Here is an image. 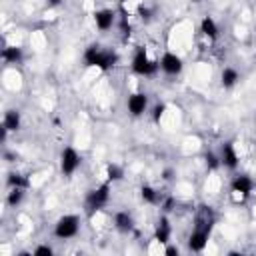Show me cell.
<instances>
[{"mask_svg": "<svg viewBox=\"0 0 256 256\" xmlns=\"http://www.w3.org/2000/svg\"><path fill=\"white\" fill-rule=\"evenodd\" d=\"M126 108L132 116H142L146 110H148V94L146 92H132L128 94V100H126Z\"/></svg>", "mask_w": 256, "mask_h": 256, "instance_id": "obj_6", "label": "cell"}, {"mask_svg": "<svg viewBox=\"0 0 256 256\" xmlns=\"http://www.w3.org/2000/svg\"><path fill=\"white\" fill-rule=\"evenodd\" d=\"M108 200H110V184L104 182L98 188H94V190L88 192V196H86V208L90 212H98V210H102L108 204Z\"/></svg>", "mask_w": 256, "mask_h": 256, "instance_id": "obj_4", "label": "cell"}, {"mask_svg": "<svg viewBox=\"0 0 256 256\" xmlns=\"http://www.w3.org/2000/svg\"><path fill=\"white\" fill-rule=\"evenodd\" d=\"M114 20H116V14H114V10H110V8H100V10L94 12V24H96V28L102 30V32L110 30V28L114 26Z\"/></svg>", "mask_w": 256, "mask_h": 256, "instance_id": "obj_8", "label": "cell"}, {"mask_svg": "<svg viewBox=\"0 0 256 256\" xmlns=\"http://www.w3.org/2000/svg\"><path fill=\"white\" fill-rule=\"evenodd\" d=\"M62 0H48V6H60Z\"/></svg>", "mask_w": 256, "mask_h": 256, "instance_id": "obj_28", "label": "cell"}, {"mask_svg": "<svg viewBox=\"0 0 256 256\" xmlns=\"http://www.w3.org/2000/svg\"><path fill=\"white\" fill-rule=\"evenodd\" d=\"M160 68H162V72H166L168 76H178V74L182 72V68H184V62H182V58H180L178 54L166 52V54H162V58H160Z\"/></svg>", "mask_w": 256, "mask_h": 256, "instance_id": "obj_7", "label": "cell"}, {"mask_svg": "<svg viewBox=\"0 0 256 256\" xmlns=\"http://www.w3.org/2000/svg\"><path fill=\"white\" fill-rule=\"evenodd\" d=\"M8 186H10V188H26V186H28V180H26L22 174L12 172V174H8Z\"/></svg>", "mask_w": 256, "mask_h": 256, "instance_id": "obj_20", "label": "cell"}, {"mask_svg": "<svg viewBox=\"0 0 256 256\" xmlns=\"http://www.w3.org/2000/svg\"><path fill=\"white\" fill-rule=\"evenodd\" d=\"M106 176H108V182H116V180H122L124 172L118 164H108L106 166Z\"/></svg>", "mask_w": 256, "mask_h": 256, "instance_id": "obj_21", "label": "cell"}, {"mask_svg": "<svg viewBox=\"0 0 256 256\" xmlns=\"http://www.w3.org/2000/svg\"><path fill=\"white\" fill-rule=\"evenodd\" d=\"M206 162H208V166H210V168H216V166L220 164V162H218V158H216L212 152H208V154H206Z\"/></svg>", "mask_w": 256, "mask_h": 256, "instance_id": "obj_24", "label": "cell"}, {"mask_svg": "<svg viewBox=\"0 0 256 256\" xmlns=\"http://www.w3.org/2000/svg\"><path fill=\"white\" fill-rule=\"evenodd\" d=\"M138 14H140L142 20H150V14H152V12H150L148 8H144V6H140V8H138Z\"/></svg>", "mask_w": 256, "mask_h": 256, "instance_id": "obj_25", "label": "cell"}, {"mask_svg": "<svg viewBox=\"0 0 256 256\" xmlns=\"http://www.w3.org/2000/svg\"><path fill=\"white\" fill-rule=\"evenodd\" d=\"M254 124H256V120H254Z\"/></svg>", "mask_w": 256, "mask_h": 256, "instance_id": "obj_31", "label": "cell"}, {"mask_svg": "<svg viewBox=\"0 0 256 256\" xmlns=\"http://www.w3.org/2000/svg\"><path fill=\"white\" fill-rule=\"evenodd\" d=\"M230 188H232V192H234V194L250 196V192L254 190V180H252L250 176H246V174H240V176H236V178L232 180Z\"/></svg>", "mask_w": 256, "mask_h": 256, "instance_id": "obj_11", "label": "cell"}, {"mask_svg": "<svg viewBox=\"0 0 256 256\" xmlns=\"http://www.w3.org/2000/svg\"><path fill=\"white\" fill-rule=\"evenodd\" d=\"M2 58L8 64H18V62H22L24 54H22V48H18V46H6L2 50Z\"/></svg>", "mask_w": 256, "mask_h": 256, "instance_id": "obj_16", "label": "cell"}, {"mask_svg": "<svg viewBox=\"0 0 256 256\" xmlns=\"http://www.w3.org/2000/svg\"><path fill=\"white\" fill-rule=\"evenodd\" d=\"M166 254H168V256H174V254H178V248H174V246H168V248H166Z\"/></svg>", "mask_w": 256, "mask_h": 256, "instance_id": "obj_27", "label": "cell"}, {"mask_svg": "<svg viewBox=\"0 0 256 256\" xmlns=\"http://www.w3.org/2000/svg\"><path fill=\"white\" fill-rule=\"evenodd\" d=\"M208 236H210L208 230L194 228L192 234L188 236V248H190L192 252H202V250L206 248V244H208Z\"/></svg>", "mask_w": 256, "mask_h": 256, "instance_id": "obj_9", "label": "cell"}, {"mask_svg": "<svg viewBox=\"0 0 256 256\" xmlns=\"http://www.w3.org/2000/svg\"><path fill=\"white\" fill-rule=\"evenodd\" d=\"M32 254H34V256H52L54 250H52L48 244H40V246H36V248L32 250Z\"/></svg>", "mask_w": 256, "mask_h": 256, "instance_id": "obj_22", "label": "cell"}, {"mask_svg": "<svg viewBox=\"0 0 256 256\" xmlns=\"http://www.w3.org/2000/svg\"><path fill=\"white\" fill-rule=\"evenodd\" d=\"M172 204H174V200H172V198H166L164 204H162V210H164V212H170V210H172Z\"/></svg>", "mask_w": 256, "mask_h": 256, "instance_id": "obj_26", "label": "cell"}, {"mask_svg": "<svg viewBox=\"0 0 256 256\" xmlns=\"http://www.w3.org/2000/svg\"><path fill=\"white\" fill-rule=\"evenodd\" d=\"M170 234H172V228H170L168 220L166 218H160L158 220V226H156V232H154V238L160 244H168L170 242Z\"/></svg>", "mask_w": 256, "mask_h": 256, "instance_id": "obj_14", "label": "cell"}, {"mask_svg": "<svg viewBox=\"0 0 256 256\" xmlns=\"http://www.w3.org/2000/svg\"><path fill=\"white\" fill-rule=\"evenodd\" d=\"M24 200V188H10L8 196H6V202L10 208H16L20 202Z\"/></svg>", "mask_w": 256, "mask_h": 256, "instance_id": "obj_18", "label": "cell"}, {"mask_svg": "<svg viewBox=\"0 0 256 256\" xmlns=\"http://www.w3.org/2000/svg\"><path fill=\"white\" fill-rule=\"evenodd\" d=\"M20 124H22V116H20V112L18 110H6L4 112V122H2V126H6L10 132H16V130H20Z\"/></svg>", "mask_w": 256, "mask_h": 256, "instance_id": "obj_13", "label": "cell"}, {"mask_svg": "<svg viewBox=\"0 0 256 256\" xmlns=\"http://www.w3.org/2000/svg\"><path fill=\"white\" fill-rule=\"evenodd\" d=\"M80 230V218L76 214H64L54 224V236L60 240H70Z\"/></svg>", "mask_w": 256, "mask_h": 256, "instance_id": "obj_2", "label": "cell"}, {"mask_svg": "<svg viewBox=\"0 0 256 256\" xmlns=\"http://www.w3.org/2000/svg\"><path fill=\"white\" fill-rule=\"evenodd\" d=\"M220 164L226 166V168H230V170H234V168L238 166V152H236V148H234L232 142H224V144H222V150H220Z\"/></svg>", "mask_w": 256, "mask_h": 256, "instance_id": "obj_10", "label": "cell"}, {"mask_svg": "<svg viewBox=\"0 0 256 256\" xmlns=\"http://www.w3.org/2000/svg\"><path fill=\"white\" fill-rule=\"evenodd\" d=\"M200 32L208 38V40H216L218 38V24L212 16H204L200 20Z\"/></svg>", "mask_w": 256, "mask_h": 256, "instance_id": "obj_12", "label": "cell"}, {"mask_svg": "<svg viewBox=\"0 0 256 256\" xmlns=\"http://www.w3.org/2000/svg\"><path fill=\"white\" fill-rule=\"evenodd\" d=\"M238 80H240V74H238L234 68H230V66H226V68L222 70V74H220V82H222L224 88H232V86H236Z\"/></svg>", "mask_w": 256, "mask_h": 256, "instance_id": "obj_17", "label": "cell"}, {"mask_svg": "<svg viewBox=\"0 0 256 256\" xmlns=\"http://www.w3.org/2000/svg\"><path fill=\"white\" fill-rule=\"evenodd\" d=\"M194 2H200V0H194Z\"/></svg>", "mask_w": 256, "mask_h": 256, "instance_id": "obj_30", "label": "cell"}, {"mask_svg": "<svg viewBox=\"0 0 256 256\" xmlns=\"http://www.w3.org/2000/svg\"><path fill=\"white\" fill-rule=\"evenodd\" d=\"M164 112H166V104H156L154 110H152V120L154 122H160V118L164 116Z\"/></svg>", "mask_w": 256, "mask_h": 256, "instance_id": "obj_23", "label": "cell"}, {"mask_svg": "<svg viewBox=\"0 0 256 256\" xmlns=\"http://www.w3.org/2000/svg\"><path fill=\"white\" fill-rule=\"evenodd\" d=\"M172 178V170H164V180H170Z\"/></svg>", "mask_w": 256, "mask_h": 256, "instance_id": "obj_29", "label": "cell"}, {"mask_svg": "<svg viewBox=\"0 0 256 256\" xmlns=\"http://www.w3.org/2000/svg\"><path fill=\"white\" fill-rule=\"evenodd\" d=\"M114 226L120 232H130L132 226H134V220H132V216L128 212H116L114 214Z\"/></svg>", "mask_w": 256, "mask_h": 256, "instance_id": "obj_15", "label": "cell"}, {"mask_svg": "<svg viewBox=\"0 0 256 256\" xmlns=\"http://www.w3.org/2000/svg\"><path fill=\"white\" fill-rule=\"evenodd\" d=\"M84 62H86V66H94V68H100L106 72L116 66L118 54L112 50H104L100 44H90L84 50Z\"/></svg>", "mask_w": 256, "mask_h": 256, "instance_id": "obj_1", "label": "cell"}, {"mask_svg": "<svg viewBox=\"0 0 256 256\" xmlns=\"http://www.w3.org/2000/svg\"><path fill=\"white\" fill-rule=\"evenodd\" d=\"M80 154L76 152V148L72 146H64L60 152V172L64 176H72L78 168H80Z\"/></svg>", "mask_w": 256, "mask_h": 256, "instance_id": "obj_5", "label": "cell"}, {"mask_svg": "<svg viewBox=\"0 0 256 256\" xmlns=\"http://www.w3.org/2000/svg\"><path fill=\"white\" fill-rule=\"evenodd\" d=\"M140 196H142V200L148 202V204H156V202H158V192H156L152 186H148V184H144V186L140 188Z\"/></svg>", "mask_w": 256, "mask_h": 256, "instance_id": "obj_19", "label": "cell"}, {"mask_svg": "<svg viewBox=\"0 0 256 256\" xmlns=\"http://www.w3.org/2000/svg\"><path fill=\"white\" fill-rule=\"evenodd\" d=\"M160 68V62H154L144 48H138L132 58V72L138 76H152Z\"/></svg>", "mask_w": 256, "mask_h": 256, "instance_id": "obj_3", "label": "cell"}]
</instances>
